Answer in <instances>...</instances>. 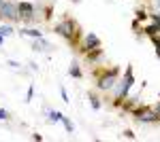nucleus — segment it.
<instances>
[{"instance_id": "18", "label": "nucleus", "mask_w": 160, "mask_h": 142, "mask_svg": "<svg viewBox=\"0 0 160 142\" xmlns=\"http://www.w3.org/2000/svg\"><path fill=\"white\" fill-rule=\"evenodd\" d=\"M9 117V115H7V110H2V108H0V119H7Z\"/></svg>"}, {"instance_id": "2", "label": "nucleus", "mask_w": 160, "mask_h": 142, "mask_svg": "<svg viewBox=\"0 0 160 142\" xmlns=\"http://www.w3.org/2000/svg\"><path fill=\"white\" fill-rule=\"evenodd\" d=\"M0 19L17 21L19 19V4L11 0H0Z\"/></svg>"}, {"instance_id": "16", "label": "nucleus", "mask_w": 160, "mask_h": 142, "mask_svg": "<svg viewBox=\"0 0 160 142\" xmlns=\"http://www.w3.org/2000/svg\"><path fill=\"white\" fill-rule=\"evenodd\" d=\"M90 102H92V106H94V108H100V102H98V98H96V95H92V98H90Z\"/></svg>"}, {"instance_id": "17", "label": "nucleus", "mask_w": 160, "mask_h": 142, "mask_svg": "<svg viewBox=\"0 0 160 142\" xmlns=\"http://www.w3.org/2000/svg\"><path fill=\"white\" fill-rule=\"evenodd\" d=\"M145 17H149L145 11H139V13H137V19H145Z\"/></svg>"}, {"instance_id": "4", "label": "nucleus", "mask_w": 160, "mask_h": 142, "mask_svg": "<svg viewBox=\"0 0 160 142\" xmlns=\"http://www.w3.org/2000/svg\"><path fill=\"white\" fill-rule=\"evenodd\" d=\"M132 83H135V76H132V68L128 66V68H126V76H124V81H122V83H120L118 91H115V100H122L124 95L128 94V89L132 87Z\"/></svg>"}, {"instance_id": "13", "label": "nucleus", "mask_w": 160, "mask_h": 142, "mask_svg": "<svg viewBox=\"0 0 160 142\" xmlns=\"http://www.w3.org/2000/svg\"><path fill=\"white\" fill-rule=\"evenodd\" d=\"M68 72H71V76H81V70H79V66H77V64H73Z\"/></svg>"}, {"instance_id": "3", "label": "nucleus", "mask_w": 160, "mask_h": 142, "mask_svg": "<svg viewBox=\"0 0 160 142\" xmlns=\"http://www.w3.org/2000/svg\"><path fill=\"white\" fill-rule=\"evenodd\" d=\"M115 79H118V70L115 68L102 70V74H98V79H96V85H98V89H102V91H109V89L115 87Z\"/></svg>"}, {"instance_id": "21", "label": "nucleus", "mask_w": 160, "mask_h": 142, "mask_svg": "<svg viewBox=\"0 0 160 142\" xmlns=\"http://www.w3.org/2000/svg\"><path fill=\"white\" fill-rule=\"evenodd\" d=\"M2 43H4V36H0V45H2Z\"/></svg>"}, {"instance_id": "15", "label": "nucleus", "mask_w": 160, "mask_h": 142, "mask_svg": "<svg viewBox=\"0 0 160 142\" xmlns=\"http://www.w3.org/2000/svg\"><path fill=\"white\" fill-rule=\"evenodd\" d=\"M62 123H64V127H66V131H73V123H71V121H68L66 117L62 119Z\"/></svg>"}, {"instance_id": "5", "label": "nucleus", "mask_w": 160, "mask_h": 142, "mask_svg": "<svg viewBox=\"0 0 160 142\" xmlns=\"http://www.w3.org/2000/svg\"><path fill=\"white\" fill-rule=\"evenodd\" d=\"M135 117L137 121H141V123H154V121H158L160 115L154 110V108H139V110H135Z\"/></svg>"}, {"instance_id": "8", "label": "nucleus", "mask_w": 160, "mask_h": 142, "mask_svg": "<svg viewBox=\"0 0 160 142\" xmlns=\"http://www.w3.org/2000/svg\"><path fill=\"white\" fill-rule=\"evenodd\" d=\"M34 51H49V45H47V43H45V40H43V38H37V43H34Z\"/></svg>"}, {"instance_id": "14", "label": "nucleus", "mask_w": 160, "mask_h": 142, "mask_svg": "<svg viewBox=\"0 0 160 142\" xmlns=\"http://www.w3.org/2000/svg\"><path fill=\"white\" fill-rule=\"evenodd\" d=\"M152 40H154V45H156V55L160 57V38H158V34L152 36Z\"/></svg>"}, {"instance_id": "10", "label": "nucleus", "mask_w": 160, "mask_h": 142, "mask_svg": "<svg viewBox=\"0 0 160 142\" xmlns=\"http://www.w3.org/2000/svg\"><path fill=\"white\" fill-rule=\"evenodd\" d=\"M22 34L24 36H34V38H43V32H38V30H22Z\"/></svg>"}, {"instance_id": "9", "label": "nucleus", "mask_w": 160, "mask_h": 142, "mask_svg": "<svg viewBox=\"0 0 160 142\" xmlns=\"http://www.w3.org/2000/svg\"><path fill=\"white\" fill-rule=\"evenodd\" d=\"M158 32H160V24H158V21H154L152 25L145 28V34H148V36H156Z\"/></svg>"}, {"instance_id": "20", "label": "nucleus", "mask_w": 160, "mask_h": 142, "mask_svg": "<svg viewBox=\"0 0 160 142\" xmlns=\"http://www.w3.org/2000/svg\"><path fill=\"white\" fill-rule=\"evenodd\" d=\"M154 4H156V7H158V9H160V0H154Z\"/></svg>"}, {"instance_id": "11", "label": "nucleus", "mask_w": 160, "mask_h": 142, "mask_svg": "<svg viewBox=\"0 0 160 142\" xmlns=\"http://www.w3.org/2000/svg\"><path fill=\"white\" fill-rule=\"evenodd\" d=\"M62 119H64V115H62V112L49 110V121H51V123H56V121H62Z\"/></svg>"}, {"instance_id": "12", "label": "nucleus", "mask_w": 160, "mask_h": 142, "mask_svg": "<svg viewBox=\"0 0 160 142\" xmlns=\"http://www.w3.org/2000/svg\"><path fill=\"white\" fill-rule=\"evenodd\" d=\"M9 34H13L11 25H0V36H9Z\"/></svg>"}, {"instance_id": "1", "label": "nucleus", "mask_w": 160, "mask_h": 142, "mask_svg": "<svg viewBox=\"0 0 160 142\" xmlns=\"http://www.w3.org/2000/svg\"><path fill=\"white\" fill-rule=\"evenodd\" d=\"M56 32L60 36H64L68 43H77V38H79V25L75 24L73 19H64V21H60V24L56 25Z\"/></svg>"}, {"instance_id": "7", "label": "nucleus", "mask_w": 160, "mask_h": 142, "mask_svg": "<svg viewBox=\"0 0 160 142\" xmlns=\"http://www.w3.org/2000/svg\"><path fill=\"white\" fill-rule=\"evenodd\" d=\"M19 19H26V21L34 19V7L30 2H19Z\"/></svg>"}, {"instance_id": "6", "label": "nucleus", "mask_w": 160, "mask_h": 142, "mask_svg": "<svg viewBox=\"0 0 160 142\" xmlns=\"http://www.w3.org/2000/svg\"><path fill=\"white\" fill-rule=\"evenodd\" d=\"M81 49H83L86 53H90V51H98V49H100V40H98V36L90 32V34L86 36V40H83Z\"/></svg>"}, {"instance_id": "19", "label": "nucleus", "mask_w": 160, "mask_h": 142, "mask_svg": "<svg viewBox=\"0 0 160 142\" xmlns=\"http://www.w3.org/2000/svg\"><path fill=\"white\" fill-rule=\"evenodd\" d=\"M154 110H156V112H158V115H160V102H158V104H156V106H154Z\"/></svg>"}]
</instances>
